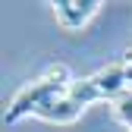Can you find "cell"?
<instances>
[{
	"label": "cell",
	"instance_id": "1",
	"mask_svg": "<svg viewBox=\"0 0 132 132\" xmlns=\"http://www.w3.org/2000/svg\"><path fill=\"white\" fill-rule=\"evenodd\" d=\"M72 82L76 79L69 76L66 66H51L44 76H38L35 82H28V85H22L19 91H16V97L10 101V107L3 113V123L13 126L22 117H38L44 107H51L57 97H63L66 91H69Z\"/></svg>",
	"mask_w": 132,
	"mask_h": 132
},
{
	"label": "cell",
	"instance_id": "2",
	"mask_svg": "<svg viewBox=\"0 0 132 132\" xmlns=\"http://www.w3.org/2000/svg\"><path fill=\"white\" fill-rule=\"evenodd\" d=\"M51 6H54L57 22L66 31H76V28H82L97 10H101V0H54Z\"/></svg>",
	"mask_w": 132,
	"mask_h": 132
},
{
	"label": "cell",
	"instance_id": "3",
	"mask_svg": "<svg viewBox=\"0 0 132 132\" xmlns=\"http://www.w3.org/2000/svg\"><path fill=\"white\" fill-rule=\"evenodd\" d=\"M113 110H117V117L126 123V129L132 132V91H126V94H120L117 101H113Z\"/></svg>",
	"mask_w": 132,
	"mask_h": 132
},
{
	"label": "cell",
	"instance_id": "4",
	"mask_svg": "<svg viewBox=\"0 0 132 132\" xmlns=\"http://www.w3.org/2000/svg\"><path fill=\"white\" fill-rule=\"evenodd\" d=\"M123 63L129 66V69H132V47H129V51H126V57H123Z\"/></svg>",
	"mask_w": 132,
	"mask_h": 132
}]
</instances>
